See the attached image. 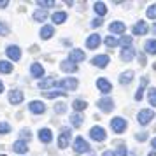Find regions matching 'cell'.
I'll use <instances>...</instances> for the list:
<instances>
[{
	"label": "cell",
	"instance_id": "1",
	"mask_svg": "<svg viewBox=\"0 0 156 156\" xmlns=\"http://www.w3.org/2000/svg\"><path fill=\"white\" fill-rule=\"evenodd\" d=\"M69 140H70V128L69 126H63L60 130V137H58V147L63 149L69 146Z\"/></svg>",
	"mask_w": 156,
	"mask_h": 156
},
{
	"label": "cell",
	"instance_id": "2",
	"mask_svg": "<svg viewBox=\"0 0 156 156\" xmlns=\"http://www.w3.org/2000/svg\"><path fill=\"white\" fill-rule=\"evenodd\" d=\"M58 86H60V88L67 93V91H74V90L79 86V83H77V79L67 77V79H63V81H60V83H58Z\"/></svg>",
	"mask_w": 156,
	"mask_h": 156
},
{
	"label": "cell",
	"instance_id": "3",
	"mask_svg": "<svg viewBox=\"0 0 156 156\" xmlns=\"http://www.w3.org/2000/svg\"><path fill=\"white\" fill-rule=\"evenodd\" d=\"M153 118H154L153 109H142L140 112H139V116H137V119H139V123H140V125H149Z\"/></svg>",
	"mask_w": 156,
	"mask_h": 156
},
{
	"label": "cell",
	"instance_id": "4",
	"mask_svg": "<svg viewBox=\"0 0 156 156\" xmlns=\"http://www.w3.org/2000/svg\"><path fill=\"white\" fill-rule=\"evenodd\" d=\"M74 151H76V154H83L86 151H90V146H88V142L83 137H76V140H74Z\"/></svg>",
	"mask_w": 156,
	"mask_h": 156
},
{
	"label": "cell",
	"instance_id": "5",
	"mask_svg": "<svg viewBox=\"0 0 156 156\" xmlns=\"http://www.w3.org/2000/svg\"><path fill=\"white\" fill-rule=\"evenodd\" d=\"M90 137H91L93 140L102 142V140L107 139V133H105V130H104L102 126H93L91 130H90Z\"/></svg>",
	"mask_w": 156,
	"mask_h": 156
},
{
	"label": "cell",
	"instance_id": "6",
	"mask_svg": "<svg viewBox=\"0 0 156 156\" xmlns=\"http://www.w3.org/2000/svg\"><path fill=\"white\" fill-rule=\"evenodd\" d=\"M111 126H112V130L116 133H123L126 130V121L123 118H112L111 119Z\"/></svg>",
	"mask_w": 156,
	"mask_h": 156
},
{
	"label": "cell",
	"instance_id": "7",
	"mask_svg": "<svg viewBox=\"0 0 156 156\" xmlns=\"http://www.w3.org/2000/svg\"><path fill=\"white\" fill-rule=\"evenodd\" d=\"M100 42H102V37H100L98 34H93V35H90L86 39V48H88V49H97L100 46Z\"/></svg>",
	"mask_w": 156,
	"mask_h": 156
},
{
	"label": "cell",
	"instance_id": "8",
	"mask_svg": "<svg viewBox=\"0 0 156 156\" xmlns=\"http://www.w3.org/2000/svg\"><path fill=\"white\" fill-rule=\"evenodd\" d=\"M147 30H149V27H147V23H146V21H137L133 25L132 32H133V35H146V34H147Z\"/></svg>",
	"mask_w": 156,
	"mask_h": 156
},
{
	"label": "cell",
	"instance_id": "9",
	"mask_svg": "<svg viewBox=\"0 0 156 156\" xmlns=\"http://www.w3.org/2000/svg\"><path fill=\"white\" fill-rule=\"evenodd\" d=\"M91 63L95 67H98V69H105L107 65H109V56L107 55H98V56H95L91 60Z\"/></svg>",
	"mask_w": 156,
	"mask_h": 156
},
{
	"label": "cell",
	"instance_id": "10",
	"mask_svg": "<svg viewBox=\"0 0 156 156\" xmlns=\"http://www.w3.org/2000/svg\"><path fill=\"white\" fill-rule=\"evenodd\" d=\"M28 109H30V112H34V114H42L46 111V105L41 100H34V102H30Z\"/></svg>",
	"mask_w": 156,
	"mask_h": 156
},
{
	"label": "cell",
	"instance_id": "11",
	"mask_svg": "<svg viewBox=\"0 0 156 156\" xmlns=\"http://www.w3.org/2000/svg\"><path fill=\"white\" fill-rule=\"evenodd\" d=\"M5 53H7V56L12 60V62H18L20 58H21V49L18 48V46H9L7 49H5Z\"/></svg>",
	"mask_w": 156,
	"mask_h": 156
},
{
	"label": "cell",
	"instance_id": "12",
	"mask_svg": "<svg viewBox=\"0 0 156 156\" xmlns=\"http://www.w3.org/2000/svg\"><path fill=\"white\" fill-rule=\"evenodd\" d=\"M84 58H86V55H84V53H83L81 49H72L67 60H70L72 63H79V62H83Z\"/></svg>",
	"mask_w": 156,
	"mask_h": 156
},
{
	"label": "cell",
	"instance_id": "13",
	"mask_svg": "<svg viewBox=\"0 0 156 156\" xmlns=\"http://www.w3.org/2000/svg\"><path fill=\"white\" fill-rule=\"evenodd\" d=\"M9 102H11L12 105L21 104L23 102V91H20V90H12V91H9Z\"/></svg>",
	"mask_w": 156,
	"mask_h": 156
},
{
	"label": "cell",
	"instance_id": "14",
	"mask_svg": "<svg viewBox=\"0 0 156 156\" xmlns=\"http://www.w3.org/2000/svg\"><path fill=\"white\" fill-rule=\"evenodd\" d=\"M98 107H100V111H104V112H111L114 109V102L111 98H102V100H98Z\"/></svg>",
	"mask_w": 156,
	"mask_h": 156
},
{
	"label": "cell",
	"instance_id": "15",
	"mask_svg": "<svg viewBox=\"0 0 156 156\" xmlns=\"http://www.w3.org/2000/svg\"><path fill=\"white\" fill-rule=\"evenodd\" d=\"M133 58H135L133 48H123V49H121V60H123V62H132Z\"/></svg>",
	"mask_w": 156,
	"mask_h": 156
},
{
	"label": "cell",
	"instance_id": "16",
	"mask_svg": "<svg viewBox=\"0 0 156 156\" xmlns=\"http://www.w3.org/2000/svg\"><path fill=\"white\" fill-rule=\"evenodd\" d=\"M39 140L44 142V144H49L53 140V133H51L49 128H42L41 132H39Z\"/></svg>",
	"mask_w": 156,
	"mask_h": 156
},
{
	"label": "cell",
	"instance_id": "17",
	"mask_svg": "<svg viewBox=\"0 0 156 156\" xmlns=\"http://www.w3.org/2000/svg\"><path fill=\"white\" fill-rule=\"evenodd\" d=\"M12 151L18 153V154H25V153L28 151V146H27V142L25 140H16L14 146H12Z\"/></svg>",
	"mask_w": 156,
	"mask_h": 156
},
{
	"label": "cell",
	"instance_id": "18",
	"mask_svg": "<svg viewBox=\"0 0 156 156\" xmlns=\"http://www.w3.org/2000/svg\"><path fill=\"white\" fill-rule=\"evenodd\" d=\"M97 88H98L102 93H111V90H112V86H111V83H109L107 79H98V81H97Z\"/></svg>",
	"mask_w": 156,
	"mask_h": 156
},
{
	"label": "cell",
	"instance_id": "19",
	"mask_svg": "<svg viewBox=\"0 0 156 156\" xmlns=\"http://www.w3.org/2000/svg\"><path fill=\"white\" fill-rule=\"evenodd\" d=\"M109 30H111L112 34H118V35H121V34H125V23H121V21H114V23H111Z\"/></svg>",
	"mask_w": 156,
	"mask_h": 156
},
{
	"label": "cell",
	"instance_id": "20",
	"mask_svg": "<svg viewBox=\"0 0 156 156\" xmlns=\"http://www.w3.org/2000/svg\"><path fill=\"white\" fill-rule=\"evenodd\" d=\"M53 34H55V28H53L51 25H46V27H42V28H41V39H44V41L51 39V37H53Z\"/></svg>",
	"mask_w": 156,
	"mask_h": 156
},
{
	"label": "cell",
	"instance_id": "21",
	"mask_svg": "<svg viewBox=\"0 0 156 156\" xmlns=\"http://www.w3.org/2000/svg\"><path fill=\"white\" fill-rule=\"evenodd\" d=\"M60 67H62L63 72H77V65L72 63L70 60H63V62L60 63Z\"/></svg>",
	"mask_w": 156,
	"mask_h": 156
},
{
	"label": "cell",
	"instance_id": "22",
	"mask_svg": "<svg viewBox=\"0 0 156 156\" xmlns=\"http://www.w3.org/2000/svg\"><path fill=\"white\" fill-rule=\"evenodd\" d=\"M30 72H32V76H34V77H42V76H44V69H42V65H41V63H32Z\"/></svg>",
	"mask_w": 156,
	"mask_h": 156
},
{
	"label": "cell",
	"instance_id": "23",
	"mask_svg": "<svg viewBox=\"0 0 156 156\" xmlns=\"http://www.w3.org/2000/svg\"><path fill=\"white\" fill-rule=\"evenodd\" d=\"M133 70H126V72H123L119 76V83L121 84H128V83H132L133 81Z\"/></svg>",
	"mask_w": 156,
	"mask_h": 156
},
{
	"label": "cell",
	"instance_id": "24",
	"mask_svg": "<svg viewBox=\"0 0 156 156\" xmlns=\"http://www.w3.org/2000/svg\"><path fill=\"white\" fill-rule=\"evenodd\" d=\"M147 83H149L147 77H142L140 86H139V90H137V93H135V100H142V97H144V88L147 86Z\"/></svg>",
	"mask_w": 156,
	"mask_h": 156
},
{
	"label": "cell",
	"instance_id": "25",
	"mask_svg": "<svg viewBox=\"0 0 156 156\" xmlns=\"http://www.w3.org/2000/svg\"><path fill=\"white\" fill-rule=\"evenodd\" d=\"M93 7H95V12H97L98 16H105L107 14V5L104 4V2H95Z\"/></svg>",
	"mask_w": 156,
	"mask_h": 156
},
{
	"label": "cell",
	"instance_id": "26",
	"mask_svg": "<svg viewBox=\"0 0 156 156\" xmlns=\"http://www.w3.org/2000/svg\"><path fill=\"white\" fill-rule=\"evenodd\" d=\"M42 95L46 97V98H56V97L65 95V91L63 90H49V91H42Z\"/></svg>",
	"mask_w": 156,
	"mask_h": 156
},
{
	"label": "cell",
	"instance_id": "27",
	"mask_svg": "<svg viewBox=\"0 0 156 156\" xmlns=\"http://www.w3.org/2000/svg\"><path fill=\"white\" fill-rule=\"evenodd\" d=\"M44 20H48V11L46 9H39L34 12V21H44Z\"/></svg>",
	"mask_w": 156,
	"mask_h": 156
},
{
	"label": "cell",
	"instance_id": "28",
	"mask_svg": "<svg viewBox=\"0 0 156 156\" xmlns=\"http://www.w3.org/2000/svg\"><path fill=\"white\" fill-rule=\"evenodd\" d=\"M70 123H72V126H76V128H79L81 125H83V116L79 112H74L70 116Z\"/></svg>",
	"mask_w": 156,
	"mask_h": 156
},
{
	"label": "cell",
	"instance_id": "29",
	"mask_svg": "<svg viewBox=\"0 0 156 156\" xmlns=\"http://www.w3.org/2000/svg\"><path fill=\"white\" fill-rule=\"evenodd\" d=\"M146 51L149 55H156V39H151V41H146Z\"/></svg>",
	"mask_w": 156,
	"mask_h": 156
},
{
	"label": "cell",
	"instance_id": "30",
	"mask_svg": "<svg viewBox=\"0 0 156 156\" xmlns=\"http://www.w3.org/2000/svg\"><path fill=\"white\" fill-rule=\"evenodd\" d=\"M86 105H88V104H86L84 100H74V102H72V107H74V112H79V111H84V109H86Z\"/></svg>",
	"mask_w": 156,
	"mask_h": 156
},
{
	"label": "cell",
	"instance_id": "31",
	"mask_svg": "<svg viewBox=\"0 0 156 156\" xmlns=\"http://www.w3.org/2000/svg\"><path fill=\"white\" fill-rule=\"evenodd\" d=\"M51 20L56 23V25H62V23H65V20H67V12H55Z\"/></svg>",
	"mask_w": 156,
	"mask_h": 156
},
{
	"label": "cell",
	"instance_id": "32",
	"mask_svg": "<svg viewBox=\"0 0 156 156\" xmlns=\"http://www.w3.org/2000/svg\"><path fill=\"white\" fill-rule=\"evenodd\" d=\"M0 72H2V74H11V72H12V63L2 60V62H0Z\"/></svg>",
	"mask_w": 156,
	"mask_h": 156
},
{
	"label": "cell",
	"instance_id": "33",
	"mask_svg": "<svg viewBox=\"0 0 156 156\" xmlns=\"http://www.w3.org/2000/svg\"><path fill=\"white\" fill-rule=\"evenodd\" d=\"M118 44H119L121 48H132V37L123 35L121 39H118Z\"/></svg>",
	"mask_w": 156,
	"mask_h": 156
},
{
	"label": "cell",
	"instance_id": "34",
	"mask_svg": "<svg viewBox=\"0 0 156 156\" xmlns=\"http://www.w3.org/2000/svg\"><path fill=\"white\" fill-rule=\"evenodd\" d=\"M56 84V81L55 79H42L41 83H39V88L41 90H48V88H51V86Z\"/></svg>",
	"mask_w": 156,
	"mask_h": 156
},
{
	"label": "cell",
	"instance_id": "35",
	"mask_svg": "<svg viewBox=\"0 0 156 156\" xmlns=\"http://www.w3.org/2000/svg\"><path fill=\"white\" fill-rule=\"evenodd\" d=\"M147 98H149V104L153 107H156V88H151V90H149Z\"/></svg>",
	"mask_w": 156,
	"mask_h": 156
},
{
	"label": "cell",
	"instance_id": "36",
	"mask_svg": "<svg viewBox=\"0 0 156 156\" xmlns=\"http://www.w3.org/2000/svg\"><path fill=\"white\" fill-rule=\"evenodd\" d=\"M146 14H147L149 20H156V4H153L151 7H147V12Z\"/></svg>",
	"mask_w": 156,
	"mask_h": 156
},
{
	"label": "cell",
	"instance_id": "37",
	"mask_svg": "<svg viewBox=\"0 0 156 156\" xmlns=\"http://www.w3.org/2000/svg\"><path fill=\"white\" fill-rule=\"evenodd\" d=\"M37 5H41V7H53L55 0H37Z\"/></svg>",
	"mask_w": 156,
	"mask_h": 156
},
{
	"label": "cell",
	"instance_id": "38",
	"mask_svg": "<svg viewBox=\"0 0 156 156\" xmlns=\"http://www.w3.org/2000/svg\"><path fill=\"white\" fill-rule=\"evenodd\" d=\"M9 132H11V125L5 123V121H2L0 123V133L4 135V133H9Z\"/></svg>",
	"mask_w": 156,
	"mask_h": 156
},
{
	"label": "cell",
	"instance_id": "39",
	"mask_svg": "<svg viewBox=\"0 0 156 156\" xmlns=\"http://www.w3.org/2000/svg\"><path fill=\"white\" fill-rule=\"evenodd\" d=\"M105 44L109 46V48H114V46H118V39H114L112 35H109L105 39Z\"/></svg>",
	"mask_w": 156,
	"mask_h": 156
},
{
	"label": "cell",
	"instance_id": "40",
	"mask_svg": "<svg viewBox=\"0 0 156 156\" xmlns=\"http://www.w3.org/2000/svg\"><path fill=\"white\" fill-rule=\"evenodd\" d=\"M65 111H67V105H65V104H56V105H55V112L63 114Z\"/></svg>",
	"mask_w": 156,
	"mask_h": 156
},
{
	"label": "cell",
	"instance_id": "41",
	"mask_svg": "<svg viewBox=\"0 0 156 156\" xmlns=\"http://www.w3.org/2000/svg\"><path fill=\"white\" fill-rule=\"evenodd\" d=\"M114 154H116V156H126V147H125V146H119L118 151H116Z\"/></svg>",
	"mask_w": 156,
	"mask_h": 156
},
{
	"label": "cell",
	"instance_id": "42",
	"mask_svg": "<svg viewBox=\"0 0 156 156\" xmlns=\"http://www.w3.org/2000/svg\"><path fill=\"white\" fill-rule=\"evenodd\" d=\"M7 34H9V28L2 21H0V35H7Z\"/></svg>",
	"mask_w": 156,
	"mask_h": 156
},
{
	"label": "cell",
	"instance_id": "43",
	"mask_svg": "<svg viewBox=\"0 0 156 156\" xmlns=\"http://www.w3.org/2000/svg\"><path fill=\"white\" fill-rule=\"evenodd\" d=\"M21 137L28 140V139H30V132H28V130H21Z\"/></svg>",
	"mask_w": 156,
	"mask_h": 156
},
{
	"label": "cell",
	"instance_id": "44",
	"mask_svg": "<svg viewBox=\"0 0 156 156\" xmlns=\"http://www.w3.org/2000/svg\"><path fill=\"white\" fill-rule=\"evenodd\" d=\"M91 25H93V27H100V25H102V20H100V18H95Z\"/></svg>",
	"mask_w": 156,
	"mask_h": 156
},
{
	"label": "cell",
	"instance_id": "45",
	"mask_svg": "<svg viewBox=\"0 0 156 156\" xmlns=\"http://www.w3.org/2000/svg\"><path fill=\"white\" fill-rule=\"evenodd\" d=\"M7 5H9L7 0H0V7H7Z\"/></svg>",
	"mask_w": 156,
	"mask_h": 156
},
{
	"label": "cell",
	"instance_id": "46",
	"mask_svg": "<svg viewBox=\"0 0 156 156\" xmlns=\"http://www.w3.org/2000/svg\"><path fill=\"white\" fill-rule=\"evenodd\" d=\"M102 156H114V153H112V151H105Z\"/></svg>",
	"mask_w": 156,
	"mask_h": 156
},
{
	"label": "cell",
	"instance_id": "47",
	"mask_svg": "<svg viewBox=\"0 0 156 156\" xmlns=\"http://www.w3.org/2000/svg\"><path fill=\"white\" fill-rule=\"evenodd\" d=\"M151 144H153V147L156 149V137H154V139H153V140H151Z\"/></svg>",
	"mask_w": 156,
	"mask_h": 156
},
{
	"label": "cell",
	"instance_id": "48",
	"mask_svg": "<svg viewBox=\"0 0 156 156\" xmlns=\"http://www.w3.org/2000/svg\"><path fill=\"white\" fill-rule=\"evenodd\" d=\"M4 91V84H2V81H0V93Z\"/></svg>",
	"mask_w": 156,
	"mask_h": 156
},
{
	"label": "cell",
	"instance_id": "49",
	"mask_svg": "<svg viewBox=\"0 0 156 156\" xmlns=\"http://www.w3.org/2000/svg\"><path fill=\"white\" fill-rule=\"evenodd\" d=\"M153 34H156V23L153 25Z\"/></svg>",
	"mask_w": 156,
	"mask_h": 156
},
{
	"label": "cell",
	"instance_id": "50",
	"mask_svg": "<svg viewBox=\"0 0 156 156\" xmlns=\"http://www.w3.org/2000/svg\"><path fill=\"white\" fill-rule=\"evenodd\" d=\"M147 156H156V151H153V153H149Z\"/></svg>",
	"mask_w": 156,
	"mask_h": 156
},
{
	"label": "cell",
	"instance_id": "51",
	"mask_svg": "<svg viewBox=\"0 0 156 156\" xmlns=\"http://www.w3.org/2000/svg\"><path fill=\"white\" fill-rule=\"evenodd\" d=\"M154 70H156V63H154Z\"/></svg>",
	"mask_w": 156,
	"mask_h": 156
},
{
	"label": "cell",
	"instance_id": "52",
	"mask_svg": "<svg viewBox=\"0 0 156 156\" xmlns=\"http://www.w3.org/2000/svg\"><path fill=\"white\" fill-rule=\"evenodd\" d=\"M2 156H5V154H2Z\"/></svg>",
	"mask_w": 156,
	"mask_h": 156
}]
</instances>
